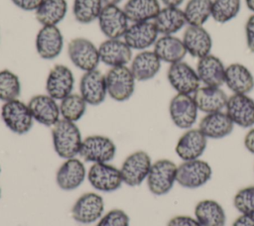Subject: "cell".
<instances>
[{
  "label": "cell",
  "mask_w": 254,
  "mask_h": 226,
  "mask_svg": "<svg viewBox=\"0 0 254 226\" xmlns=\"http://www.w3.org/2000/svg\"><path fill=\"white\" fill-rule=\"evenodd\" d=\"M65 0H44L36 10V19L43 26H57L65 16Z\"/></svg>",
  "instance_id": "obj_33"
},
{
  "label": "cell",
  "mask_w": 254,
  "mask_h": 226,
  "mask_svg": "<svg viewBox=\"0 0 254 226\" xmlns=\"http://www.w3.org/2000/svg\"><path fill=\"white\" fill-rule=\"evenodd\" d=\"M245 36L248 49L254 53V14L251 15L245 24Z\"/></svg>",
  "instance_id": "obj_42"
},
{
  "label": "cell",
  "mask_w": 254,
  "mask_h": 226,
  "mask_svg": "<svg viewBox=\"0 0 254 226\" xmlns=\"http://www.w3.org/2000/svg\"><path fill=\"white\" fill-rule=\"evenodd\" d=\"M104 211V200L95 192L80 195L71 208L72 218L81 224H91L99 220Z\"/></svg>",
  "instance_id": "obj_12"
},
{
  "label": "cell",
  "mask_w": 254,
  "mask_h": 226,
  "mask_svg": "<svg viewBox=\"0 0 254 226\" xmlns=\"http://www.w3.org/2000/svg\"><path fill=\"white\" fill-rule=\"evenodd\" d=\"M161 68V59L154 51H142L132 59L131 71L138 81L153 78Z\"/></svg>",
  "instance_id": "obj_30"
},
{
  "label": "cell",
  "mask_w": 254,
  "mask_h": 226,
  "mask_svg": "<svg viewBox=\"0 0 254 226\" xmlns=\"http://www.w3.org/2000/svg\"><path fill=\"white\" fill-rule=\"evenodd\" d=\"M154 53L161 61L172 64L182 61L187 55V50L183 40L173 35H164L154 44Z\"/></svg>",
  "instance_id": "obj_28"
},
{
  "label": "cell",
  "mask_w": 254,
  "mask_h": 226,
  "mask_svg": "<svg viewBox=\"0 0 254 226\" xmlns=\"http://www.w3.org/2000/svg\"><path fill=\"white\" fill-rule=\"evenodd\" d=\"M167 78L171 86L181 94L192 95L200 87L196 70L183 60L170 64Z\"/></svg>",
  "instance_id": "obj_9"
},
{
  "label": "cell",
  "mask_w": 254,
  "mask_h": 226,
  "mask_svg": "<svg viewBox=\"0 0 254 226\" xmlns=\"http://www.w3.org/2000/svg\"><path fill=\"white\" fill-rule=\"evenodd\" d=\"M0 172H1V167H0Z\"/></svg>",
  "instance_id": "obj_50"
},
{
  "label": "cell",
  "mask_w": 254,
  "mask_h": 226,
  "mask_svg": "<svg viewBox=\"0 0 254 226\" xmlns=\"http://www.w3.org/2000/svg\"><path fill=\"white\" fill-rule=\"evenodd\" d=\"M1 118L6 127L18 135L28 133L34 122L28 105L19 99L3 103L1 107Z\"/></svg>",
  "instance_id": "obj_4"
},
{
  "label": "cell",
  "mask_w": 254,
  "mask_h": 226,
  "mask_svg": "<svg viewBox=\"0 0 254 226\" xmlns=\"http://www.w3.org/2000/svg\"><path fill=\"white\" fill-rule=\"evenodd\" d=\"M152 166L150 156L144 151H136L123 162L120 172L123 183L129 186L140 185L148 176Z\"/></svg>",
  "instance_id": "obj_8"
},
{
  "label": "cell",
  "mask_w": 254,
  "mask_h": 226,
  "mask_svg": "<svg viewBox=\"0 0 254 226\" xmlns=\"http://www.w3.org/2000/svg\"><path fill=\"white\" fill-rule=\"evenodd\" d=\"M100 61L111 67L126 65L132 58V49L120 39H107L98 48Z\"/></svg>",
  "instance_id": "obj_21"
},
{
  "label": "cell",
  "mask_w": 254,
  "mask_h": 226,
  "mask_svg": "<svg viewBox=\"0 0 254 226\" xmlns=\"http://www.w3.org/2000/svg\"><path fill=\"white\" fill-rule=\"evenodd\" d=\"M130 218L121 209H112L102 215L96 226H129Z\"/></svg>",
  "instance_id": "obj_40"
},
{
  "label": "cell",
  "mask_w": 254,
  "mask_h": 226,
  "mask_svg": "<svg viewBox=\"0 0 254 226\" xmlns=\"http://www.w3.org/2000/svg\"><path fill=\"white\" fill-rule=\"evenodd\" d=\"M102 0H74L73 16L81 24H88L98 19L103 8Z\"/></svg>",
  "instance_id": "obj_36"
},
{
  "label": "cell",
  "mask_w": 254,
  "mask_h": 226,
  "mask_svg": "<svg viewBox=\"0 0 254 226\" xmlns=\"http://www.w3.org/2000/svg\"><path fill=\"white\" fill-rule=\"evenodd\" d=\"M158 33L164 35H173L182 30L187 24L184 10L179 7L161 8L158 15L153 20Z\"/></svg>",
  "instance_id": "obj_29"
},
{
  "label": "cell",
  "mask_w": 254,
  "mask_h": 226,
  "mask_svg": "<svg viewBox=\"0 0 254 226\" xmlns=\"http://www.w3.org/2000/svg\"><path fill=\"white\" fill-rule=\"evenodd\" d=\"M167 226H201L198 221L188 215H178L170 219Z\"/></svg>",
  "instance_id": "obj_41"
},
{
  "label": "cell",
  "mask_w": 254,
  "mask_h": 226,
  "mask_svg": "<svg viewBox=\"0 0 254 226\" xmlns=\"http://www.w3.org/2000/svg\"><path fill=\"white\" fill-rule=\"evenodd\" d=\"M79 91L87 104L99 105L107 94L105 75L97 69L85 71L80 78Z\"/></svg>",
  "instance_id": "obj_16"
},
{
  "label": "cell",
  "mask_w": 254,
  "mask_h": 226,
  "mask_svg": "<svg viewBox=\"0 0 254 226\" xmlns=\"http://www.w3.org/2000/svg\"><path fill=\"white\" fill-rule=\"evenodd\" d=\"M28 107L34 120L42 125L53 127L60 120V105L48 94L33 96L28 102Z\"/></svg>",
  "instance_id": "obj_18"
},
{
  "label": "cell",
  "mask_w": 254,
  "mask_h": 226,
  "mask_svg": "<svg viewBox=\"0 0 254 226\" xmlns=\"http://www.w3.org/2000/svg\"><path fill=\"white\" fill-rule=\"evenodd\" d=\"M87 178L94 189L102 192L114 191L123 183L120 170L108 163L93 164L88 170Z\"/></svg>",
  "instance_id": "obj_11"
},
{
  "label": "cell",
  "mask_w": 254,
  "mask_h": 226,
  "mask_svg": "<svg viewBox=\"0 0 254 226\" xmlns=\"http://www.w3.org/2000/svg\"><path fill=\"white\" fill-rule=\"evenodd\" d=\"M225 68L226 66L219 57L209 54L197 59L195 70L200 83L205 86L220 87L224 84Z\"/></svg>",
  "instance_id": "obj_22"
},
{
  "label": "cell",
  "mask_w": 254,
  "mask_h": 226,
  "mask_svg": "<svg viewBox=\"0 0 254 226\" xmlns=\"http://www.w3.org/2000/svg\"><path fill=\"white\" fill-rule=\"evenodd\" d=\"M86 170L83 163L74 158L66 159L56 174L58 186L63 190H73L84 181Z\"/></svg>",
  "instance_id": "obj_23"
},
{
  "label": "cell",
  "mask_w": 254,
  "mask_h": 226,
  "mask_svg": "<svg viewBox=\"0 0 254 226\" xmlns=\"http://www.w3.org/2000/svg\"><path fill=\"white\" fill-rule=\"evenodd\" d=\"M74 77L72 71L64 64H56L49 72L46 81L48 95L56 100H62L73 89Z\"/></svg>",
  "instance_id": "obj_15"
},
{
  "label": "cell",
  "mask_w": 254,
  "mask_h": 226,
  "mask_svg": "<svg viewBox=\"0 0 254 226\" xmlns=\"http://www.w3.org/2000/svg\"><path fill=\"white\" fill-rule=\"evenodd\" d=\"M212 0H189L184 13L189 26H203L211 17Z\"/></svg>",
  "instance_id": "obj_34"
},
{
  "label": "cell",
  "mask_w": 254,
  "mask_h": 226,
  "mask_svg": "<svg viewBox=\"0 0 254 226\" xmlns=\"http://www.w3.org/2000/svg\"><path fill=\"white\" fill-rule=\"evenodd\" d=\"M244 147L248 152L254 155V128L250 129L244 137Z\"/></svg>",
  "instance_id": "obj_45"
},
{
  "label": "cell",
  "mask_w": 254,
  "mask_h": 226,
  "mask_svg": "<svg viewBox=\"0 0 254 226\" xmlns=\"http://www.w3.org/2000/svg\"><path fill=\"white\" fill-rule=\"evenodd\" d=\"M224 84L233 94H248L254 89V76L247 66L233 62L225 68Z\"/></svg>",
  "instance_id": "obj_25"
},
{
  "label": "cell",
  "mask_w": 254,
  "mask_h": 226,
  "mask_svg": "<svg viewBox=\"0 0 254 226\" xmlns=\"http://www.w3.org/2000/svg\"><path fill=\"white\" fill-rule=\"evenodd\" d=\"M128 19L117 5H104L99 16L98 26L108 39H119L128 29Z\"/></svg>",
  "instance_id": "obj_13"
},
{
  "label": "cell",
  "mask_w": 254,
  "mask_h": 226,
  "mask_svg": "<svg viewBox=\"0 0 254 226\" xmlns=\"http://www.w3.org/2000/svg\"><path fill=\"white\" fill-rule=\"evenodd\" d=\"M192 97L197 109L205 114L222 111L227 103V95L220 87L200 86Z\"/></svg>",
  "instance_id": "obj_26"
},
{
  "label": "cell",
  "mask_w": 254,
  "mask_h": 226,
  "mask_svg": "<svg viewBox=\"0 0 254 226\" xmlns=\"http://www.w3.org/2000/svg\"><path fill=\"white\" fill-rule=\"evenodd\" d=\"M67 54L71 62L84 71L96 69L100 61L98 48L84 38L72 39L67 45Z\"/></svg>",
  "instance_id": "obj_7"
},
{
  "label": "cell",
  "mask_w": 254,
  "mask_h": 226,
  "mask_svg": "<svg viewBox=\"0 0 254 226\" xmlns=\"http://www.w3.org/2000/svg\"><path fill=\"white\" fill-rule=\"evenodd\" d=\"M64 47V38L57 26H43L36 36V50L44 59L57 57Z\"/></svg>",
  "instance_id": "obj_20"
},
{
  "label": "cell",
  "mask_w": 254,
  "mask_h": 226,
  "mask_svg": "<svg viewBox=\"0 0 254 226\" xmlns=\"http://www.w3.org/2000/svg\"><path fill=\"white\" fill-rule=\"evenodd\" d=\"M178 166L171 160L162 159L152 164L147 176V185L154 195H165L177 181Z\"/></svg>",
  "instance_id": "obj_2"
},
{
  "label": "cell",
  "mask_w": 254,
  "mask_h": 226,
  "mask_svg": "<svg viewBox=\"0 0 254 226\" xmlns=\"http://www.w3.org/2000/svg\"><path fill=\"white\" fill-rule=\"evenodd\" d=\"M212 169L209 164L200 159L186 161L178 166L177 182L186 188H198L209 181Z\"/></svg>",
  "instance_id": "obj_5"
},
{
  "label": "cell",
  "mask_w": 254,
  "mask_h": 226,
  "mask_svg": "<svg viewBox=\"0 0 254 226\" xmlns=\"http://www.w3.org/2000/svg\"><path fill=\"white\" fill-rule=\"evenodd\" d=\"M194 218L201 226H224L226 215L219 202L213 199H203L194 207Z\"/></svg>",
  "instance_id": "obj_31"
},
{
  "label": "cell",
  "mask_w": 254,
  "mask_h": 226,
  "mask_svg": "<svg viewBox=\"0 0 254 226\" xmlns=\"http://www.w3.org/2000/svg\"><path fill=\"white\" fill-rule=\"evenodd\" d=\"M168 7H179L184 0H161Z\"/></svg>",
  "instance_id": "obj_46"
},
{
  "label": "cell",
  "mask_w": 254,
  "mask_h": 226,
  "mask_svg": "<svg viewBox=\"0 0 254 226\" xmlns=\"http://www.w3.org/2000/svg\"><path fill=\"white\" fill-rule=\"evenodd\" d=\"M231 226H254V215L241 214L233 221Z\"/></svg>",
  "instance_id": "obj_44"
},
{
  "label": "cell",
  "mask_w": 254,
  "mask_h": 226,
  "mask_svg": "<svg viewBox=\"0 0 254 226\" xmlns=\"http://www.w3.org/2000/svg\"><path fill=\"white\" fill-rule=\"evenodd\" d=\"M52 137L55 152L59 157L66 160L78 155L82 139L74 122L60 119L53 126Z\"/></svg>",
  "instance_id": "obj_1"
},
{
  "label": "cell",
  "mask_w": 254,
  "mask_h": 226,
  "mask_svg": "<svg viewBox=\"0 0 254 226\" xmlns=\"http://www.w3.org/2000/svg\"><path fill=\"white\" fill-rule=\"evenodd\" d=\"M240 5V0H212L211 17L219 24L227 23L238 15Z\"/></svg>",
  "instance_id": "obj_37"
},
{
  "label": "cell",
  "mask_w": 254,
  "mask_h": 226,
  "mask_svg": "<svg viewBox=\"0 0 254 226\" xmlns=\"http://www.w3.org/2000/svg\"><path fill=\"white\" fill-rule=\"evenodd\" d=\"M158 30L153 21L133 23L126 30L124 42L134 50L145 51L153 46L158 39Z\"/></svg>",
  "instance_id": "obj_19"
},
{
  "label": "cell",
  "mask_w": 254,
  "mask_h": 226,
  "mask_svg": "<svg viewBox=\"0 0 254 226\" xmlns=\"http://www.w3.org/2000/svg\"><path fill=\"white\" fill-rule=\"evenodd\" d=\"M197 112L194 99L190 94H176L169 105L171 120L180 129H190L196 122Z\"/></svg>",
  "instance_id": "obj_10"
},
{
  "label": "cell",
  "mask_w": 254,
  "mask_h": 226,
  "mask_svg": "<svg viewBox=\"0 0 254 226\" xmlns=\"http://www.w3.org/2000/svg\"><path fill=\"white\" fill-rule=\"evenodd\" d=\"M225 110L234 125L242 128L254 126V99L248 94H232L229 96Z\"/></svg>",
  "instance_id": "obj_14"
},
{
  "label": "cell",
  "mask_w": 254,
  "mask_h": 226,
  "mask_svg": "<svg viewBox=\"0 0 254 226\" xmlns=\"http://www.w3.org/2000/svg\"><path fill=\"white\" fill-rule=\"evenodd\" d=\"M187 53L197 59L210 54L212 39L203 26H189L183 35Z\"/></svg>",
  "instance_id": "obj_24"
},
{
  "label": "cell",
  "mask_w": 254,
  "mask_h": 226,
  "mask_svg": "<svg viewBox=\"0 0 254 226\" xmlns=\"http://www.w3.org/2000/svg\"><path fill=\"white\" fill-rule=\"evenodd\" d=\"M86 102L80 94L70 93L61 100L60 112L63 119L70 122L78 121L85 113Z\"/></svg>",
  "instance_id": "obj_35"
},
{
  "label": "cell",
  "mask_w": 254,
  "mask_h": 226,
  "mask_svg": "<svg viewBox=\"0 0 254 226\" xmlns=\"http://www.w3.org/2000/svg\"><path fill=\"white\" fill-rule=\"evenodd\" d=\"M233 205L241 214L254 215V185L239 189L234 195Z\"/></svg>",
  "instance_id": "obj_39"
},
{
  "label": "cell",
  "mask_w": 254,
  "mask_h": 226,
  "mask_svg": "<svg viewBox=\"0 0 254 226\" xmlns=\"http://www.w3.org/2000/svg\"><path fill=\"white\" fill-rule=\"evenodd\" d=\"M78 155L85 162L109 163L115 158L116 146L106 136L92 135L82 140Z\"/></svg>",
  "instance_id": "obj_6"
},
{
  "label": "cell",
  "mask_w": 254,
  "mask_h": 226,
  "mask_svg": "<svg viewBox=\"0 0 254 226\" xmlns=\"http://www.w3.org/2000/svg\"><path fill=\"white\" fill-rule=\"evenodd\" d=\"M247 8L254 13V0H245Z\"/></svg>",
  "instance_id": "obj_48"
},
{
  "label": "cell",
  "mask_w": 254,
  "mask_h": 226,
  "mask_svg": "<svg viewBox=\"0 0 254 226\" xmlns=\"http://www.w3.org/2000/svg\"><path fill=\"white\" fill-rule=\"evenodd\" d=\"M21 93V82L14 72L9 69L0 70V100L7 102L18 99Z\"/></svg>",
  "instance_id": "obj_38"
},
{
  "label": "cell",
  "mask_w": 254,
  "mask_h": 226,
  "mask_svg": "<svg viewBox=\"0 0 254 226\" xmlns=\"http://www.w3.org/2000/svg\"><path fill=\"white\" fill-rule=\"evenodd\" d=\"M207 146V138L197 129H188L178 140L175 151L184 162L199 159Z\"/></svg>",
  "instance_id": "obj_17"
},
{
  "label": "cell",
  "mask_w": 254,
  "mask_h": 226,
  "mask_svg": "<svg viewBox=\"0 0 254 226\" xmlns=\"http://www.w3.org/2000/svg\"><path fill=\"white\" fill-rule=\"evenodd\" d=\"M17 7L25 11L37 10L44 0H11Z\"/></svg>",
  "instance_id": "obj_43"
},
{
  "label": "cell",
  "mask_w": 254,
  "mask_h": 226,
  "mask_svg": "<svg viewBox=\"0 0 254 226\" xmlns=\"http://www.w3.org/2000/svg\"><path fill=\"white\" fill-rule=\"evenodd\" d=\"M161 10L158 0H128L123 11L132 23L153 21Z\"/></svg>",
  "instance_id": "obj_32"
},
{
  "label": "cell",
  "mask_w": 254,
  "mask_h": 226,
  "mask_svg": "<svg viewBox=\"0 0 254 226\" xmlns=\"http://www.w3.org/2000/svg\"><path fill=\"white\" fill-rule=\"evenodd\" d=\"M233 127V122L223 111L206 114L198 124V129L207 139H222L232 132Z\"/></svg>",
  "instance_id": "obj_27"
},
{
  "label": "cell",
  "mask_w": 254,
  "mask_h": 226,
  "mask_svg": "<svg viewBox=\"0 0 254 226\" xmlns=\"http://www.w3.org/2000/svg\"><path fill=\"white\" fill-rule=\"evenodd\" d=\"M135 77L126 65L111 67L105 74L107 94L115 101L128 100L135 89Z\"/></svg>",
  "instance_id": "obj_3"
},
{
  "label": "cell",
  "mask_w": 254,
  "mask_h": 226,
  "mask_svg": "<svg viewBox=\"0 0 254 226\" xmlns=\"http://www.w3.org/2000/svg\"><path fill=\"white\" fill-rule=\"evenodd\" d=\"M0 197H1V188H0Z\"/></svg>",
  "instance_id": "obj_49"
},
{
  "label": "cell",
  "mask_w": 254,
  "mask_h": 226,
  "mask_svg": "<svg viewBox=\"0 0 254 226\" xmlns=\"http://www.w3.org/2000/svg\"><path fill=\"white\" fill-rule=\"evenodd\" d=\"M122 0H102L104 5H117L120 3Z\"/></svg>",
  "instance_id": "obj_47"
}]
</instances>
